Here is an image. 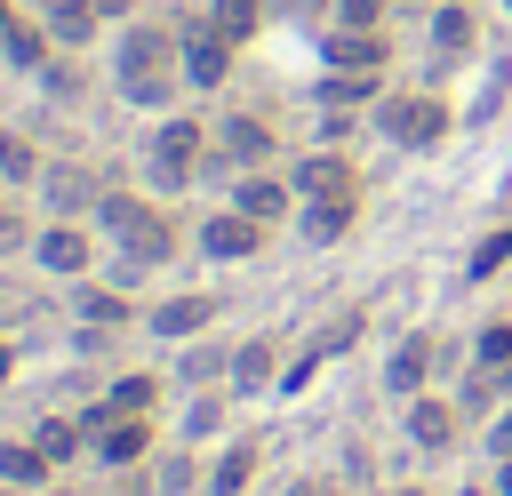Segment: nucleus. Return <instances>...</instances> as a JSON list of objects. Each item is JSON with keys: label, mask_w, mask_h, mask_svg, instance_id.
I'll use <instances>...</instances> for the list:
<instances>
[{"label": "nucleus", "mask_w": 512, "mask_h": 496, "mask_svg": "<svg viewBox=\"0 0 512 496\" xmlns=\"http://www.w3.org/2000/svg\"><path fill=\"white\" fill-rule=\"evenodd\" d=\"M96 224L120 240V264H128V272L176 256V224H168L152 200H136V192H104V200H96Z\"/></svg>", "instance_id": "f257e3e1"}, {"label": "nucleus", "mask_w": 512, "mask_h": 496, "mask_svg": "<svg viewBox=\"0 0 512 496\" xmlns=\"http://www.w3.org/2000/svg\"><path fill=\"white\" fill-rule=\"evenodd\" d=\"M168 56H176V40H168L160 24H136V32L120 40V88H128V104H168V96H176L184 72H168Z\"/></svg>", "instance_id": "f03ea898"}, {"label": "nucleus", "mask_w": 512, "mask_h": 496, "mask_svg": "<svg viewBox=\"0 0 512 496\" xmlns=\"http://www.w3.org/2000/svg\"><path fill=\"white\" fill-rule=\"evenodd\" d=\"M192 160H200V120H160V136H152V184L160 192L192 184Z\"/></svg>", "instance_id": "7ed1b4c3"}, {"label": "nucleus", "mask_w": 512, "mask_h": 496, "mask_svg": "<svg viewBox=\"0 0 512 496\" xmlns=\"http://www.w3.org/2000/svg\"><path fill=\"white\" fill-rule=\"evenodd\" d=\"M384 136L416 152V144L448 136V104H440V96H392V104H384Z\"/></svg>", "instance_id": "20e7f679"}, {"label": "nucleus", "mask_w": 512, "mask_h": 496, "mask_svg": "<svg viewBox=\"0 0 512 496\" xmlns=\"http://www.w3.org/2000/svg\"><path fill=\"white\" fill-rule=\"evenodd\" d=\"M232 48H240V40H224L216 24H200V32H184V48H176V72H184L192 88H216V80L232 72Z\"/></svg>", "instance_id": "39448f33"}, {"label": "nucleus", "mask_w": 512, "mask_h": 496, "mask_svg": "<svg viewBox=\"0 0 512 496\" xmlns=\"http://www.w3.org/2000/svg\"><path fill=\"white\" fill-rule=\"evenodd\" d=\"M200 248H208V256H224V264H240V256H256V248H264V224H256V216H240V208H224V216H208V224H200Z\"/></svg>", "instance_id": "423d86ee"}, {"label": "nucleus", "mask_w": 512, "mask_h": 496, "mask_svg": "<svg viewBox=\"0 0 512 496\" xmlns=\"http://www.w3.org/2000/svg\"><path fill=\"white\" fill-rule=\"evenodd\" d=\"M320 64H328V72H384V40L360 32V24H344V32L320 40Z\"/></svg>", "instance_id": "0eeeda50"}, {"label": "nucleus", "mask_w": 512, "mask_h": 496, "mask_svg": "<svg viewBox=\"0 0 512 496\" xmlns=\"http://www.w3.org/2000/svg\"><path fill=\"white\" fill-rule=\"evenodd\" d=\"M288 184H296V200H320V192H352V160H344V152H304V160L288 168Z\"/></svg>", "instance_id": "6e6552de"}, {"label": "nucleus", "mask_w": 512, "mask_h": 496, "mask_svg": "<svg viewBox=\"0 0 512 496\" xmlns=\"http://www.w3.org/2000/svg\"><path fill=\"white\" fill-rule=\"evenodd\" d=\"M352 344H360V312H336L328 328H312V344H304V360H296V368H288L280 384H304V376H312L320 360H336V352H352Z\"/></svg>", "instance_id": "1a4fd4ad"}, {"label": "nucleus", "mask_w": 512, "mask_h": 496, "mask_svg": "<svg viewBox=\"0 0 512 496\" xmlns=\"http://www.w3.org/2000/svg\"><path fill=\"white\" fill-rule=\"evenodd\" d=\"M288 200H296V184H288V176H240V184H232V208H240V216H256V224L288 216Z\"/></svg>", "instance_id": "9d476101"}, {"label": "nucleus", "mask_w": 512, "mask_h": 496, "mask_svg": "<svg viewBox=\"0 0 512 496\" xmlns=\"http://www.w3.org/2000/svg\"><path fill=\"white\" fill-rule=\"evenodd\" d=\"M32 256H40L48 272H88V232H80L72 216H56V224L32 240Z\"/></svg>", "instance_id": "9b49d317"}, {"label": "nucleus", "mask_w": 512, "mask_h": 496, "mask_svg": "<svg viewBox=\"0 0 512 496\" xmlns=\"http://www.w3.org/2000/svg\"><path fill=\"white\" fill-rule=\"evenodd\" d=\"M432 376V336H400V352L384 360V392H400V400H416V384Z\"/></svg>", "instance_id": "f8f14e48"}, {"label": "nucleus", "mask_w": 512, "mask_h": 496, "mask_svg": "<svg viewBox=\"0 0 512 496\" xmlns=\"http://www.w3.org/2000/svg\"><path fill=\"white\" fill-rule=\"evenodd\" d=\"M352 192H320V200H304V240H344L352 232Z\"/></svg>", "instance_id": "ddd939ff"}, {"label": "nucleus", "mask_w": 512, "mask_h": 496, "mask_svg": "<svg viewBox=\"0 0 512 496\" xmlns=\"http://www.w3.org/2000/svg\"><path fill=\"white\" fill-rule=\"evenodd\" d=\"M96 200H104V184H96L88 168H56V176H48V208H56V216H80V208H96Z\"/></svg>", "instance_id": "4468645a"}, {"label": "nucleus", "mask_w": 512, "mask_h": 496, "mask_svg": "<svg viewBox=\"0 0 512 496\" xmlns=\"http://www.w3.org/2000/svg\"><path fill=\"white\" fill-rule=\"evenodd\" d=\"M208 312H216V296H168V304L152 312V336H200Z\"/></svg>", "instance_id": "2eb2a0df"}, {"label": "nucleus", "mask_w": 512, "mask_h": 496, "mask_svg": "<svg viewBox=\"0 0 512 496\" xmlns=\"http://www.w3.org/2000/svg\"><path fill=\"white\" fill-rule=\"evenodd\" d=\"M408 440L416 448H448L456 440V408L448 400H408Z\"/></svg>", "instance_id": "dca6fc26"}, {"label": "nucleus", "mask_w": 512, "mask_h": 496, "mask_svg": "<svg viewBox=\"0 0 512 496\" xmlns=\"http://www.w3.org/2000/svg\"><path fill=\"white\" fill-rule=\"evenodd\" d=\"M256 456H264L256 440H232V448L216 456V472H208V496H240V488L256 480Z\"/></svg>", "instance_id": "f3484780"}, {"label": "nucleus", "mask_w": 512, "mask_h": 496, "mask_svg": "<svg viewBox=\"0 0 512 496\" xmlns=\"http://www.w3.org/2000/svg\"><path fill=\"white\" fill-rule=\"evenodd\" d=\"M144 440H152V432H144V416H112V424L96 432V456H104V464H136V456H144Z\"/></svg>", "instance_id": "a211bd4d"}, {"label": "nucleus", "mask_w": 512, "mask_h": 496, "mask_svg": "<svg viewBox=\"0 0 512 496\" xmlns=\"http://www.w3.org/2000/svg\"><path fill=\"white\" fill-rule=\"evenodd\" d=\"M96 0H48V40H64V48H80L88 32H96Z\"/></svg>", "instance_id": "6ab92c4d"}, {"label": "nucleus", "mask_w": 512, "mask_h": 496, "mask_svg": "<svg viewBox=\"0 0 512 496\" xmlns=\"http://www.w3.org/2000/svg\"><path fill=\"white\" fill-rule=\"evenodd\" d=\"M224 152H232V160H272V128L248 120V112H232V120H224Z\"/></svg>", "instance_id": "aec40b11"}, {"label": "nucleus", "mask_w": 512, "mask_h": 496, "mask_svg": "<svg viewBox=\"0 0 512 496\" xmlns=\"http://www.w3.org/2000/svg\"><path fill=\"white\" fill-rule=\"evenodd\" d=\"M0 56H8V64H24V72H40V64H48V32H32V24H16V16H8V24H0Z\"/></svg>", "instance_id": "412c9836"}, {"label": "nucleus", "mask_w": 512, "mask_h": 496, "mask_svg": "<svg viewBox=\"0 0 512 496\" xmlns=\"http://www.w3.org/2000/svg\"><path fill=\"white\" fill-rule=\"evenodd\" d=\"M208 24H216L224 40H256V24H264V0H208Z\"/></svg>", "instance_id": "4be33fe9"}, {"label": "nucleus", "mask_w": 512, "mask_h": 496, "mask_svg": "<svg viewBox=\"0 0 512 496\" xmlns=\"http://www.w3.org/2000/svg\"><path fill=\"white\" fill-rule=\"evenodd\" d=\"M432 48H440V56H464V48H472V8H456V0L432 8Z\"/></svg>", "instance_id": "5701e85b"}, {"label": "nucleus", "mask_w": 512, "mask_h": 496, "mask_svg": "<svg viewBox=\"0 0 512 496\" xmlns=\"http://www.w3.org/2000/svg\"><path fill=\"white\" fill-rule=\"evenodd\" d=\"M0 480H8V488H40V480H48V456H40L32 440H16V448H0Z\"/></svg>", "instance_id": "b1692460"}, {"label": "nucleus", "mask_w": 512, "mask_h": 496, "mask_svg": "<svg viewBox=\"0 0 512 496\" xmlns=\"http://www.w3.org/2000/svg\"><path fill=\"white\" fill-rule=\"evenodd\" d=\"M472 368H496V376H512V320H488V328L472 336Z\"/></svg>", "instance_id": "393cba45"}, {"label": "nucleus", "mask_w": 512, "mask_h": 496, "mask_svg": "<svg viewBox=\"0 0 512 496\" xmlns=\"http://www.w3.org/2000/svg\"><path fill=\"white\" fill-rule=\"evenodd\" d=\"M232 384H240V392H256V384H272V344H264V336L232 352Z\"/></svg>", "instance_id": "a878e982"}, {"label": "nucleus", "mask_w": 512, "mask_h": 496, "mask_svg": "<svg viewBox=\"0 0 512 496\" xmlns=\"http://www.w3.org/2000/svg\"><path fill=\"white\" fill-rule=\"evenodd\" d=\"M32 448H40L48 464H64V456H80V424H64V416H48V424L32 432Z\"/></svg>", "instance_id": "bb28decb"}, {"label": "nucleus", "mask_w": 512, "mask_h": 496, "mask_svg": "<svg viewBox=\"0 0 512 496\" xmlns=\"http://www.w3.org/2000/svg\"><path fill=\"white\" fill-rule=\"evenodd\" d=\"M368 88H376V72H328V80H320V96H328L336 112H344V104H360Z\"/></svg>", "instance_id": "cd10ccee"}, {"label": "nucleus", "mask_w": 512, "mask_h": 496, "mask_svg": "<svg viewBox=\"0 0 512 496\" xmlns=\"http://www.w3.org/2000/svg\"><path fill=\"white\" fill-rule=\"evenodd\" d=\"M504 256H512V224H504V232H488V240L472 248V280H488V272H496Z\"/></svg>", "instance_id": "c85d7f7f"}, {"label": "nucleus", "mask_w": 512, "mask_h": 496, "mask_svg": "<svg viewBox=\"0 0 512 496\" xmlns=\"http://www.w3.org/2000/svg\"><path fill=\"white\" fill-rule=\"evenodd\" d=\"M80 320H128V304L112 288H80Z\"/></svg>", "instance_id": "c756f323"}, {"label": "nucleus", "mask_w": 512, "mask_h": 496, "mask_svg": "<svg viewBox=\"0 0 512 496\" xmlns=\"http://www.w3.org/2000/svg\"><path fill=\"white\" fill-rule=\"evenodd\" d=\"M0 176H8V184L32 176V144H24V136H0Z\"/></svg>", "instance_id": "7c9ffc66"}, {"label": "nucleus", "mask_w": 512, "mask_h": 496, "mask_svg": "<svg viewBox=\"0 0 512 496\" xmlns=\"http://www.w3.org/2000/svg\"><path fill=\"white\" fill-rule=\"evenodd\" d=\"M336 16L360 24V32H376V24H384V0H336Z\"/></svg>", "instance_id": "2f4dec72"}, {"label": "nucleus", "mask_w": 512, "mask_h": 496, "mask_svg": "<svg viewBox=\"0 0 512 496\" xmlns=\"http://www.w3.org/2000/svg\"><path fill=\"white\" fill-rule=\"evenodd\" d=\"M216 360H232V352H216V344H192V360H184V376H216Z\"/></svg>", "instance_id": "473e14b6"}, {"label": "nucleus", "mask_w": 512, "mask_h": 496, "mask_svg": "<svg viewBox=\"0 0 512 496\" xmlns=\"http://www.w3.org/2000/svg\"><path fill=\"white\" fill-rule=\"evenodd\" d=\"M184 432L200 440V432H216V400H192V416H184Z\"/></svg>", "instance_id": "72a5a7b5"}, {"label": "nucleus", "mask_w": 512, "mask_h": 496, "mask_svg": "<svg viewBox=\"0 0 512 496\" xmlns=\"http://www.w3.org/2000/svg\"><path fill=\"white\" fill-rule=\"evenodd\" d=\"M184 480H192V464H184V456H168V464H160V488H168V496H184Z\"/></svg>", "instance_id": "f704fd0d"}, {"label": "nucleus", "mask_w": 512, "mask_h": 496, "mask_svg": "<svg viewBox=\"0 0 512 496\" xmlns=\"http://www.w3.org/2000/svg\"><path fill=\"white\" fill-rule=\"evenodd\" d=\"M488 448H496V456H512V408H504V416L488 424Z\"/></svg>", "instance_id": "c9c22d12"}, {"label": "nucleus", "mask_w": 512, "mask_h": 496, "mask_svg": "<svg viewBox=\"0 0 512 496\" xmlns=\"http://www.w3.org/2000/svg\"><path fill=\"white\" fill-rule=\"evenodd\" d=\"M16 240H24V216H16V208H0V248H16Z\"/></svg>", "instance_id": "e433bc0d"}, {"label": "nucleus", "mask_w": 512, "mask_h": 496, "mask_svg": "<svg viewBox=\"0 0 512 496\" xmlns=\"http://www.w3.org/2000/svg\"><path fill=\"white\" fill-rule=\"evenodd\" d=\"M288 496H320V480H288Z\"/></svg>", "instance_id": "4c0bfd02"}, {"label": "nucleus", "mask_w": 512, "mask_h": 496, "mask_svg": "<svg viewBox=\"0 0 512 496\" xmlns=\"http://www.w3.org/2000/svg\"><path fill=\"white\" fill-rule=\"evenodd\" d=\"M496 488H504V496H512V456H504V472H496Z\"/></svg>", "instance_id": "58836bf2"}, {"label": "nucleus", "mask_w": 512, "mask_h": 496, "mask_svg": "<svg viewBox=\"0 0 512 496\" xmlns=\"http://www.w3.org/2000/svg\"><path fill=\"white\" fill-rule=\"evenodd\" d=\"M0 376H8V344H0Z\"/></svg>", "instance_id": "ea45409f"}, {"label": "nucleus", "mask_w": 512, "mask_h": 496, "mask_svg": "<svg viewBox=\"0 0 512 496\" xmlns=\"http://www.w3.org/2000/svg\"><path fill=\"white\" fill-rule=\"evenodd\" d=\"M0 496H24V488H8V480H0Z\"/></svg>", "instance_id": "a19ab883"}, {"label": "nucleus", "mask_w": 512, "mask_h": 496, "mask_svg": "<svg viewBox=\"0 0 512 496\" xmlns=\"http://www.w3.org/2000/svg\"><path fill=\"white\" fill-rule=\"evenodd\" d=\"M400 496H424V488H400Z\"/></svg>", "instance_id": "79ce46f5"}, {"label": "nucleus", "mask_w": 512, "mask_h": 496, "mask_svg": "<svg viewBox=\"0 0 512 496\" xmlns=\"http://www.w3.org/2000/svg\"><path fill=\"white\" fill-rule=\"evenodd\" d=\"M0 24H8V0H0Z\"/></svg>", "instance_id": "37998d69"}, {"label": "nucleus", "mask_w": 512, "mask_h": 496, "mask_svg": "<svg viewBox=\"0 0 512 496\" xmlns=\"http://www.w3.org/2000/svg\"><path fill=\"white\" fill-rule=\"evenodd\" d=\"M464 496H480V488H464Z\"/></svg>", "instance_id": "c03bdc74"}, {"label": "nucleus", "mask_w": 512, "mask_h": 496, "mask_svg": "<svg viewBox=\"0 0 512 496\" xmlns=\"http://www.w3.org/2000/svg\"><path fill=\"white\" fill-rule=\"evenodd\" d=\"M504 8H512V0H504Z\"/></svg>", "instance_id": "a18cd8bd"}]
</instances>
